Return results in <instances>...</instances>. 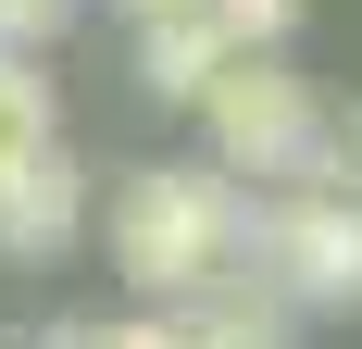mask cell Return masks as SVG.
I'll use <instances>...</instances> for the list:
<instances>
[{
    "label": "cell",
    "instance_id": "cell-2",
    "mask_svg": "<svg viewBox=\"0 0 362 349\" xmlns=\"http://www.w3.org/2000/svg\"><path fill=\"white\" fill-rule=\"evenodd\" d=\"M200 125H213V162L250 187H337V125L275 50H225L200 88Z\"/></svg>",
    "mask_w": 362,
    "mask_h": 349
},
{
    "label": "cell",
    "instance_id": "cell-5",
    "mask_svg": "<svg viewBox=\"0 0 362 349\" xmlns=\"http://www.w3.org/2000/svg\"><path fill=\"white\" fill-rule=\"evenodd\" d=\"M175 349H300V312H288L262 275L225 262L213 287H187V300H175Z\"/></svg>",
    "mask_w": 362,
    "mask_h": 349
},
{
    "label": "cell",
    "instance_id": "cell-6",
    "mask_svg": "<svg viewBox=\"0 0 362 349\" xmlns=\"http://www.w3.org/2000/svg\"><path fill=\"white\" fill-rule=\"evenodd\" d=\"M213 63H225L213 0H187V13H138V88H150V100H200Z\"/></svg>",
    "mask_w": 362,
    "mask_h": 349
},
{
    "label": "cell",
    "instance_id": "cell-3",
    "mask_svg": "<svg viewBox=\"0 0 362 349\" xmlns=\"http://www.w3.org/2000/svg\"><path fill=\"white\" fill-rule=\"evenodd\" d=\"M262 262L288 312H362V200L350 187H288L262 212Z\"/></svg>",
    "mask_w": 362,
    "mask_h": 349
},
{
    "label": "cell",
    "instance_id": "cell-10",
    "mask_svg": "<svg viewBox=\"0 0 362 349\" xmlns=\"http://www.w3.org/2000/svg\"><path fill=\"white\" fill-rule=\"evenodd\" d=\"M75 0H0V50H37V37H63Z\"/></svg>",
    "mask_w": 362,
    "mask_h": 349
},
{
    "label": "cell",
    "instance_id": "cell-7",
    "mask_svg": "<svg viewBox=\"0 0 362 349\" xmlns=\"http://www.w3.org/2000/svg\"><path fill=\"white\" fill-rule=\"evenodd\" d=\"M37 138H50V75H37L25 50H0V174L25 162Z\"/></svg>",
    "mask_w": 362,
    "mask_h": 349
},
{
    "label": "cell",
    "instance_id": "cell-8",
    "mask_svg": "<svg viewBox=\"0 0 362 349\" xmlns=\"http://www.w3.org/2000/svg\"><path fill=\"white\" fill-rule=\"evenodd\" d=\"M213 25H225V50H275L300 25V0H213Z\"/></svg>",
    "mask_w": 362,
    "mask_h": 349
},
{
    "label": "cell",
    "instance_id": "cell-4",
    "mask_svg": "<svg viewBox=\"0 0 362 349\" xmlns=\"http://www.w3.org/2000/svg\"><path fill=\"white\" fill-rule=\"evenodd\" d=\"M75 225H88V174L63 162V138H37L25 162L0 174V249H13V262H63Z\"/></svg>",
    "mask_w": 362,
    "mask_h": 349
},
{
    "label": "cell",
    "instance_id": "cell-11",
    "mask_svg": "<svg viewBox=\"0 0 362 349\" xmlns=\"http://www.w3.org/2000/svg\"><path fill=\"white\" fill-rule=\"evenodd\" d=\"M337 187H350V200H362V112H350V125H337Z\"/></svg>",
    "mask_w": 362,
    "mask_h": 349
},
{
    "label": "cell",
    "instance_id": "cell-12",
    "mask_svg": "<svg viewBox=\"0 0 362 349\" xmlns=\"http://www.w3.org/2000/svg\"><path fill=\"white\" fill-rule=\"evenodd\" d=\"M125 13H187V0H125Z\"/></svg>",
    "mask_w": 362,
    "mask_h": 349
},
{
    "label": "cell",
    "instance_id": "cell-9",
    "mask_svg": "<svg viewBox=\"0 0 362 349\" xmlns=\"http://www.w3.org/2000/svg\"><path fill=\"white\" fill-rule=\"evenodd\" d=\"M50 349H175V324H163V312H150V300H138V312H125V324H63V337H50Z\"/></svg>",
    "mask_w": 362,
    "mask_h": 349
},
{
    "label": "cell",
    "instance_id": "cell-1",
    "mask_svg": "<svg viewBox=\"0 0 362 349\" xmlns=\"http://www.w3.org/2000/svg\"><path fill=\"white\" fill-rule=\"evenodd\" d=\"M100 237H112V275L138 287V300H187V287H213L225 262H238L250 200H238L225 162H138L112 187Z\"/></svg>",
    "mask_w": 362,
    "mask_h": 349
}]
</instances>
